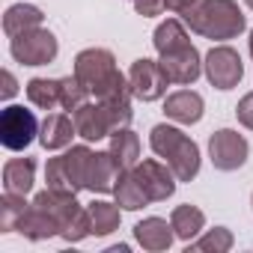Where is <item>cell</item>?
<instances>
[{"instance_id": "6da1fadb", "label": "cell", "mask_w": 253, "mask_h": 253, "mask_svg": "<svg viewBox=\"0 0 253 253\" xmlns=\"http://www.w3.org/2000/svg\"><path fill=\"white\" fill-rule=\"evenodd\" d=\"M182 21L191 33L211 42H226L247 30V18L235 0H200L188 15H182Z\"/></svg>"}, {"instance_id": "7a4b0ae2", "label": "cell", "mask_w": 253, "mask_h": 253, "mask_svg": "<svg viewBox=\"0 0 253 253\" xmlns=\"http://www.w3.org/2000/svg\"><path fill=\"white\" fill-rule=\"evenodd\" d=\"M149 146H152V152H155L158 158H164V161L170 164V170L176 173L179 182L197 179L200 164H203L200 146H197L182 128H176V125H167V122L155 125V128L149 131Z\"/></svg>"}, {"instance_id": "3957f363", "label": "cell", "mask_w": 253, "mask_h": 253, "mask_svg": "<svg viewBox=\"0 0 253 253\" xmlns=\"http://www.w3.org/2000/svg\"><path fill=\"white\" fill-rule=\"evenodd\" d=\"M84 89L92 98H101L104 92H110L116 86V81L122 78V72L116 69V57L107 48H86L75 57V72H72Z\"/></svg>"}, {"instance_id": "277c9868", "label": "cell", "mask_w": 253, "mask_h": 253, "mask_svg": "<svg viewBox=\"0 0 253 253\" xmlns=\"http://www.w3.org/2000/svg\"><path fill=\"white\" fill-rule=\"evenodd\" d=\"M89 161H92V149L86 143L66 149L57 158H48L45 164V182L54 191H66V194H78L86 188V176H89Z\"/></svg>"}, {"instance_id": "5b68a950", "label": "cell", "mask_w": 253, "mask_h": 253, "mask_svg": "<svg viewBox=\"0 0 253 253\" xmlns=\"http://www.w3.org/2000/svg\"><path fill=\"white\" fill-rule=\"evenodd\" d=\"M39 119L24 104H9L0 113V143L9 152H24L39 137Z\"/></svg>"}, {"instance_id": "8992f818", "label": "cell", "mask_w": 253, "mask_h": 253, "mask_svg": "<svg viewBox=\"0 0 253 253\" xmlns=\"http://www.w3.org/2000/svg\"><path fill=\"white\" fill-rule=\"evenodd\" d=\"M9 54L21 66H48V63L57 60L60 45H57V36L48 27H33V30L9 39Z\"/></svg>"}, {"instance_id": "52a82bcc", "label": "cell", "mask_w": 253, "mask_h": 253, "mask_svg": "<svg viewBox=\"0 0 253 253\" xmlns=\"http://www.w3.org/2000/svg\"><path fill=\"white\" fill-rule=\"evenodd\" d=\"M203 75L209 78V84L214 89H232L241 84L244 78V63H241V54L229 45H214L206 60H203Z\"/></svg>"}, {"instance_id": "ba28073f", "label": "cell", "mask_w": 253, "mask_h": 253, "mask_svg": "<svg viewBox=\"0 0 253 253\" xmlns=\"http://www.w3.org/2000/svg\"><path fill=\"white\" fill-rule=\"evenodd\" d=\"M247 155H250V146H247L244 134H238L232 128H220L209 137V158L223 173H232V170L244 167Z\"/></svg>"}, {"instance_id": "9c48e42d", "label": "cell", "mask_w": 253, "mask_h": 253, "mask_svg": "<svg viewBox=\"0 0 253 253\" xmlns=\"http://www.w3.org/2000/svg\"><path fill=\"white\" fill-rule=\"evenodd\" d=\"M131 173L137 176L140 188L146 191L149 203H164L176 194V173L170 170L167 161H155V158H146V161H137L131 167Z\"/></svg>"}, {"instance_id": "30bf717a", "label": "cell", "mask_w": 253, "mask_h": 253, "mask_svg": "<svg viewBox=\"0 0 253 253\" xmlns=\"http://www.w3.org/2000/svg\"><path fill=\"white\" fill-rule=\"evenodd\" d=\"M128 84H131L134 98H140V101H158V98H164V92L170 86L161 63L158 60H149V57H140V60L131 63Z\"/></svg>"}, {"instance_id": "8fae6325", "label": "cell", "mask_w": 253, "mask_h": 253, "mask_svg": "<svg viewBox=\"0 0 253 253\" xmlns=\"http://www.w3.org/2000/svg\"><path fill=\"white\" fill-rule=\"evenodd\" d=\"M158 63H161L167 81L179 84V86H191L203 75V57H200V51L194 45H188L182 51H173V54H161Z\"/></svg>"}, {"instance_id": "7c38bea8", "label": "cell", "mask_w": 253, "mask_h": 253, "mask_svg": "<svg viewBox=\"0 0 253 253\" xmlns=\"http://www.w3.org/2000/svg\"><path fill=\"white\" fill-rule=\"evenodd\" d=\"M33 206H39V209H45L57 223H60V232L84 211V206L75 200V194H66V191H54V188H45V191H39L36 197H33Z\"/></svg>"}, {"instance_id": "4fadbf2b", "label": "cell", "mask_w": 253, "mask_h": 253, "mask_svg": "<svg viewBox=\"0 0 253 253\" xmlns=\"http://www.w3.org/2000/svg\"><path fill=\"white\" fill-rule=\"evenodd\" d=\"M78 134L75 128V119L63 110H54L42 119V128H39V143L48 149V152H57V149H69L72 146V137Z\"/></svg>"}, {"instance_id": "5bb4252c", "label": "cell", "mask_w": 253, "mask_h": 253, "mask_svg": "<svg viewBox=\"0 0 253 253\" xmlns=\"http://www.w3.org/2000/svg\"><path fill=\"white\" fill-rule=\"evenodd\" d=\"M203 110H206V101L200 92L194 89H176L164 98V113L167 119L179 122V125H194L203 119Z\"/></svg>"}, {"instance_id": "9a60e30c", "label": "cell", "mask_w": 253, "mask_h": 253, "mask_svg": "<svg viewBox=\"0 0 253 253\" xmlns=\"http://www.w3.org/2000/svg\"><path fill=\"white\" fill-rule=\"evenodd\" d=\"M119 161L113 158V152H92V161H89V176H86V191L92 194H113L116 182H119Z\"/></svg>"}, {"instance_id": "2e32d148", "label": "cell", "mask_w": 253, "mask_h": 253, "mask_svg": "<svg viewBox=\"0 0 253 253\" xmlns=\"http://www.w3.org/2000/svg\"><path fill=\"white\" fill-rule=\"evenodd\" d=\"M72 119H75L78 137H84L86 143H95V140L110 137V125H107L104 110H101L98 101H84L78 110H72Z\"/></svg>"}, {"instance_id": "e0dca14e", "label": "cell", "mask_w": 253, "mask_h": 253, "mask_svg": "<svg viewBox=\"0 0 253 253\" xmlns=\"http://www.w3.org/2000/svg\"><path fill=\"white\" fill-rule=\"evenodd\" d=\"M134 238L143 250L161 253V250H170L176 232H173V223H167L164 217H143L140 223H134Z\"/></svg>"}, {"instance_id": "ac0fdd59", "label": "cell", "mask_w": 253, "mask_h": 253, "mask_svg": "<svg viewBox=\"0 0 253 253\" xmlns=\"http://www.w3.org/2000/svg\"><path fill=\"white\" fill-rule=\"evenodd\" d=\"M152 45H155L158 57L161 54H173V51H182V48L191 45V33H188V27H185L182 18H167V21H161L155 27Z\"/></svg>"}, {"instance_id": "d6986e66", "label": "cell", "mask_w": 253, "mask_h": 253, "mask_svg": "<svg viewBox=\"0 0 253 253\" xmlns=\"http://www.w3.org/2000/svg\"><path fill=\"white\" fill-rule=\"evenodd\" d=\"M36 185V161L33 158H12L3 164V188L9 194L27 197Z\"/></svg>"}, {"instance_id": "ffe728a7", "label": "cell", "mask_w": 253, "mask_h": 253, "mask_svg": "<svg viewBox=\"0 0 253 253\" xmlns=\"http://www.w3.org/2000/svg\"><path fill=\"white\" fill-rule=\"evenodd\" d=\"M15 232H21V235L30 238V241H45V238L60 235V223H57L45 209H39V206L30 203V209H27L24 217L18 220V229H15Z\"/></svg>"}, {"instance_id": "44dd1931", "label": "cell", "mask_w": 253, "mask_h": 253, "mask_svg": "<svg viewBox=\"0 0 253 253\" xmlns=\"http://www.w3.org/2000/svg\"><path fill=\"white\" fill-rule=\"evenodd\" d=\"M42 21H45V15H42L39 6H33V3H15L3 15V33L9 39H15V36L27 33L33 27H42Z\"/></svg>"}, {"instance_id": "7402d4cb", "label": "cell", "mask_w": 253, "mask_h": 253, "mask_svg": "<svg viewBox=\"0 0 253 253\" xmlns=\"http://www.w3.org/2000/svg\"><path fill=\"white\" fill-rule=\"evenodd\" d=\"M170 223H173V232L179 241H194L206 229V214H203V209L185 203V206H176L170 211Z\"/></svg>"}, {"instance_id": "603a6c76", "label": "cell", "mask_w": 253, "mask_h": 253, "mask_svg": "<svg viewBox=\"0 0 253 253\" xmlns=\"http://www.w3.org/2000/svg\"><path fill=\"white\" fill-rule=\"evenodd\" d=\"M107 149L113 152V158L119 161L122 170H131V167L140 161V137H137L131 128H119V131H113Z\"/></svg>"}, {"instance_id": "cb8c5ba5", "label": "cell", "mask_w": 253, "mask_h": 253, "mask_svg": "<svg viewBox=\"0 0 253 253\" xmlns=\"http://www.w3.org/2000/svg\"><path fill=\"white\" fill-rule=\"evenodd\" d=\"M113 197H116L119 209H125V211H137V209H143L149 203L146 191L140 188V182H137V176L131 170H122L119 173V182L113 188Z\"/></svg>"}, {"instance_id": "d4e9b609", "label": "cell", "mask_w": 253, "mask_h": 253, "mask_svg": "<svg viewBox=\"0 0 253 253\" xmlns=\"http://www.w3.org/2000/svg\"><path fill=\"white\" fill-rule=\"evenodd\" d=\"M24 92H27V101L39 110H54L60 107V81H51V78H30L24 84Z\"/></svg>"}, {"instance_id": "484cf974", "label": "cell", "mask_w": 253, "mask_h": 253, "mask_svg": "<svg viewBox=\"0 0 253 253\" xmlns=\"http://www.w3.org/2000/svg\"><path fill=\"white\" fill-rule=\"evenodd\" d=\"M89 211V226H92V235H110L119 229V203H107V200H95L86 206Z\"/></svg>"}, {"instance_id": "4316f807", "label": "cell", "mask_w": 253, "mask_h": 253, "mask_svg": "<svg viewBox=\"0 0 253 253\" xmlns=\"http://www.w3.org/2000/svg\"><path fill=\"white\" fill-rule=\"evenodd\" d=\"M30 209V203L21 194H3L0 197V232H12L18 229V220L24 217V211Z\"/></svg>"}, {"instance_id": "83f0119b", "label": "cell", "mask_w": 253, "mask_h": 253, "mask_svg": "<svg viewBox=\"0 0 253 253\" xmlns=\"http://www.w3.org/2000/svg\"><path fill=\"white\" fill-rule=\"evenodd\" d=\"M232 244H235L232 232H229L226 226H214V229H209L206 235H200L197 241H188V253H191V250H203V253H229Z\"/></svg>"}, {"instance_id": "f1b7e54d", "label": "cell", "mask_w": 253, "mask_h": 253, "mask_svg": "<svg viewBox=\"0 0 253 253\" xmlns=\"http://www.w3.org/2000/svg\"><path fill=\"white\" fill-rule=\"evenodd\" d=\"M86 89H84V84L75 78V75H69V78H60V107L63 110H78L84 101H86Z\"/></svg>"}, {"instance_id": "f546056e", "label": "cell", "mask_w": 253, "mask_h": 253, "mask_svg": "<svg viewBox=\"0 0 253 253\" xmlns=\"http://www.w3.org/2000/svg\"><path fill=\"white\" fill-rule=\"evenodd\" d=\"M235 116H238V122L244 125V128L253 131V92H247V95L235 104Z\"/></svg>"}, {"instance_id": "4dcf8cb0", "label": "cell", "mask_w": 253, "mask_h": 253, "mask_svg": "<svg viewBox=\"0 0 253 253\" xmlns=\"http://www.w3.org/2000/svg\"><path fill=\"white\" fill-rule=\"evenodd\" d=\"M134 9L143 18H155V15H161L167 9V3H164V0H134Z\"/></svg>"}, {"instance_id": "1f68e13d", "label": "cell", "mask_w": 253, "mask_h": 253, "mask_svg": "<svg viewBox=\"0 0 253 253\" xmlns=\"http://www.w3.org/2000/svg\"><path fill=\"white\" fill-rule=\"evenodd\" d=\"M164 3H167V9H170V12H176V15L182 18V15H188V12L200 3V0H164Z\"/></svg>"}, {"instance_id": "d6a6232c", "label": "cell", "mask_w": 253, "mask_h": 253, "mask_svg": "<svg viewBox=\"0 0 253 253\" xmlns=\"http://www.w3.org/2000/svg\"><path fill=\"white\" fill-rule=\"evenodd\" d=\"M15 92H18V81H15V75L6 69V72H3V98H12Z\"/></svg>"}, {"instance_id": "836d02e7", "label": "cell", "mask_w": 253, "mask_h": 253, "mask_svg": "<svg viewBox=\"0 0 253 253\" xmlns=\"http://www.w3.org/2000/svg\"><path fill=\"white\" fill-rule=\"evenodd\" d=\"M107 253H128V244H116V247H107Z\"/></svg>"}, {"instance_id": "e575fe53", "label": "cell", "mask_w": 253, "mask_h": 253, "mask_svg": "<svg viewBox=\"0 0 253 253\" xmlns=\"http://www.w3.org/2000/svg\"><path fill=\"white\" fill-rule=\"evenodd\" d=\"M250 57H253V30H250Z\"/></svg>"}, {"instance_id": "d590c367", "label": "cell", "mask_w": 253, "mask_h": 253, "mask_svg": "<svg viewBox=\"0 0 253 253\" xmlns=\"http://www.w3.org/2000/svg\"><path fill=\"white\" fill-rule=\"evenodd\" d=\"M244 3H247V9H253V0H244Z\"/></svg>"}, {"instance_id": "8d00e7d4", "label": "cell", "mask_w": 253, "mask_h": 253, "mask_svg": "<svg viewBox=\"0 0 253 253\" xmlns=\"http://www.w3.org/2000/svg\"><path fill=\"white\" fill-rule=\"evenodd\" d=\"M250 203H253V197H250Z\"/></svg>"}, {"instance_id": "74e56055", "label": "cell", "mask_w": 253, "mask_h": 253, "mask_svg": "<svg viewBox=\"0 0 253 253\" xmlns=\"http://www.w3.org/2000/svg\"><path fill=\"white\" fill-rule=\"evenodd\" d=\"M131 3H134V0H131Z\"/></svg>"}]
</instances>
